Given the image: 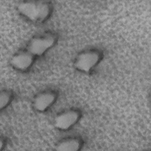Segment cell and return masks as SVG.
I'll list each match as a JSON object with an SVG mask.
<instances>
[{
    "instance_id": "obj_1",
    "label": "cell",
    "mask_w": 151,
    "mask_h": 151,
    "mask_svg": "<svg viewBox=\"0 0 151 151\" xmlns=\"http://www.w3.org/2000/svg\"><path fill=\"white\" fill-rule=\"evenodd\" d=\"M17 14L24 20L35 25L47 22L54 12V4L48 0L21 1L15 5Z\"/></svg>"
},
{
    "instance_id": "obj_2",
    "label": "cell",
    "mask_w": 151,
    "mask_h": 151,
    "mask_svg": "<svg viewBox=\"0 0 151 151\" xmlns=\"http://www.w3.org/2000/svg\"><path fill=\"white\" fill-rule=\"evenodd\" d=\"M105 57V51L97 45L85 47L77 52L73 60V67L77 71L90 74L100 65Z\"/></svg>"
},
{
    "instance_id": "obj_3",
    "label": "cell",
    "mask_w": 151,
    "mask_h": 151,
    "mask_svg": "<svg viewBox=\"0 0 151 151\" xmlns=\"http://www.w3.org/2000/svg\"><path fill=\"white\" fill-rule=\"evenodd\" d=\"M60 35L54 29H47L33 35L25 47L37 58L44 55L59 42Z\"/></svg>"
},
{
    "instance_id": "obj_9",
    "label": "cell",
    "mask_w": 151,
    "mask_h": 151,
    "mask_svg": "<svg viewBox=\"0 0 151 151\" xmlns=\"http://www.w3.org/2000/svg\"><path fill=\"white\" fill-rule=\"evenodd\" d=\"M8 144V138L5 134H1L0 137V150L2 151L6 149Z\"/></svg>"
},
{
    "instance_id": "obj_6",
    "label": "cell",
    "mask_w": 151,
    "mask_h": 151,
    "mask_svg": "<svg viewBox=\"0 0 151 151\" xmlns=\"http://www.w3.org/2000/svg\"><path fill=\"white\" fill-rule=\"evenodd\" d=\"M37 59V57L25 46L18 49L12 54L9 63L14 70L25 73L32 69Z\"/></svg>"
},
{
    "instance_id": "obj_7",
    "label": "cell",
    "mask_w": 151,
    "mask_h": 151,
    "mask_svg": "<svg viewBox=\"0 0 151 151\" xmlns=\"http://www.w3.org/2000/svg\"><path fill=\"white\" fill-rule=\"evenodd\" d=\"M84 137L79 133L66 132L54 144V149L58 151H79L86 145Z\"/></svg>"
},
{
    "instance_id": "obj_5",
    "label": "cell",
    "mask_w": 151,
    "mask_h": 151,
    "mask_svg": "<svg viewBox=\"0 0 151 151\" xmlns=\"http://www.w3.org/2000/svg\"><path fill=\"white\" fill-rule=\"evenodd\" d=\"M60 97L59 90L54 87L44 88L37 92L31 100L32 108L40 113L49 111L58 101Z\"/></svg>"
},
{
    "instance_id": "obj_8",
    "label": "cell",
    "mask_w": 151,
    "mask_h": 151,
    "mask_svg": "<svg viewBox=\"0 0 151 151\" xmlns=\"http://www.w3.org/2000/svg\"><path fill=\"white\" fill-rule=\"evenodd\" d=\"M15 91L8 87H4L0 92V111L2 113L5 111L14 101L16 98Z\"/></svg>"
},
{
    "instance_id": "obj_4",
    "label": "cell",
    "mask_w": 151,
    "mask_h": 151,
    "mask_svg": "<svg viewBox=\"0 0 151 151\" xmlns=\"http://www.w3.org/2000/svg\"><path fill=\"white\" fill-rule=\"evenodd\" d=\"M83 117V111L80 107H67L55 114L53 125L58 131L68 132L79 123Z\"/></svg>"
}]
</instances>
